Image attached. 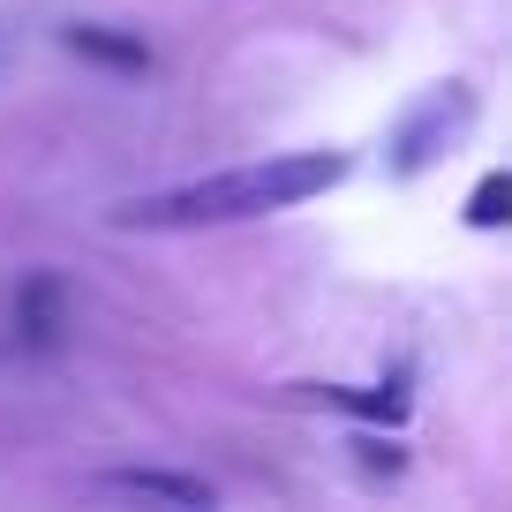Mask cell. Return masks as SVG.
I'll use <instances>...</instances> for the list:
<instances>
[{
	"mask_svg": "<svg viewBox=\"0 0 512 512\" xmlns=\"http://www.w3.org/2000/svg\"><path fill=\"white\" fill-rule=\"evenodd\" d=\"M339 181H347V151H272V159L219 166V174L174 181V189L128 196V204L106 211V226H121V234H204V226L302 211L317 196H332Z\"/></svg>",
	"mask_w": 512,
	"mask_h": 512,
	"instance_id": "1",
	"label": "cell"
},
{
	"mask_svg": "<svg viewBox=\"0 0 512 512\" xmlns=\"http://www.w3.org/2000/svg\"><path fill=\"white\" fill-rule=\"evenodd\" d=\"M98 490H121V497H159V505H211V482L204 475H174V467H106Z\"/></svg>",
	"mask_w": 512,
	"mask_h": 512,
	"instance_id": "3",
	"label": "cell"
},
{
	"mask_svg": "<svg viewBox=\"0 0 512 512\" xmlns=\"http://www.w3.org/2000/svg\"><path fill=\"white\" fill-rule=\"evenodd\" d=\"M512 174H482L475 181V196H467V226H475V234H497V226L512 219Z\"/></svg>",
	"mask_w": 512,
	"mask_h": 512,
	"instance_id": "7",
	"label": "cell"
},
{
	"mask_svg": "<svg viewBox=\"0 0 512 512\" xmlns=\"http://www.w3.org/2000/svg\"><path fill=\"white\" fill-rule=\"evenodd\" d=\"M61 38H68V53H83V61H98V68H121V76H144L151 68V46L113 31V23H68Z\"/></svg>",
	"mask_w": 512,
	"mask_h": 512,
	"instance_id": "5",
	"label": "cell"
},
{
	"mask_svg": "<svg viewBox=\"0 0 512 512\" xmlns=\"http://www.w3.org/2000/svg\"><path fill=\"white\" fill-rule=\"evenodd\" d=\"M317 407L369 415V422H407V392L400 384H332V392H317Z\"/></svg>",
	"mask_w": 512,
	"mask_h": 512,
	"instance_id": "6",
	"label": "cell"
},
{
	"mask_svg": "<svg viewBox=\"0 0 512 512\" xmlns=\"http://www.w3.org/2000/svg\"><path fill=\"white\" fill-rule=\"evenodd\" d=\"M8 339H16V347H53V339H61V279H53V272H31L16 287Z\"/></svg>",
	"mask_w": 512,
	"mask_h": 512,
	"instance_id": "4",
	"label": "cell"
},
{
	"mask_svg": "<svg viewBox=\"0 0 512 512\" xmlns=\"http://www.w3.org/2000/svg\"><path fill=\"white\" fill-rule=\"evenodd\" d=\"M467 128H475V91H467L460 76L430 83V91L392 121V136H384V174L392 181H422L430 166H445L452 151L467 144Z\"/></svg>",
	"mask_w": 512,
	"mask_h": 512,
	"instance_id": "2",
	"label": "cell"
}]
</instances>
